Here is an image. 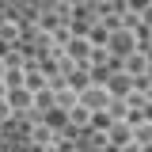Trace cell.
I'll use <instances>...</instances> for the list:
<instances>
[{
	"instance_id": "1",
	"label": "cell",
	"mask_w": 152,
	"mask_h": 152,
	"mask_svg": "<svg viewBox=\"0 0 152 152\" xmlns=\"http://www.w3.org/2000/svg\"><path fill=\"white\" fill-rule=\"evenodd\" d=\"M110 103V91L107 88H95V91H88V107H107Z\"/></svg>"
},
{
	"instance_id": "2",
	"label": "cell",
	"mask_w": 152,
	"mask_h": 152,
	"mask_svg": "<svg viewBox=\"0 0 152 152\" xmlns=\"http://www.w3.org/2000/svg\"><path fill=\"white\" fill-rule=\"evenodd\" d=\"M114 46H118L122 53H129V50H133V38H129V34H118V38H114Z\"/></svg>"
},
{
	"instance_id": "3",
	"label": "cell",
	"mask_w": 152,
	"mask_h": 152,
	"mask_svg": "<svg viewBox=\"0 0 152 152\" xmlns=\"http://www.w3.org/2000/svg\"><path fill=\"white\" fill-rule=\"evenodd\" d=\"M137 137H141V141H152V126H141V129H137Z\"/></svg>"
}]
</instances>
